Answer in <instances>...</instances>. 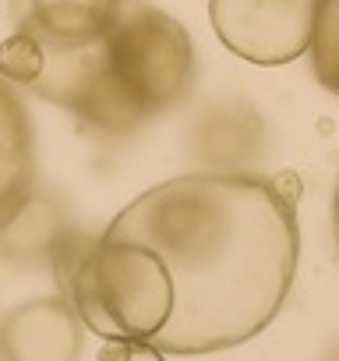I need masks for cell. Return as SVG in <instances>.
<instances>
[{
    "label": "cell",
    "instance_id": "3957f363",
    "mask_svg": "<svg viewBox=\"0 0 339 361\" xmlns=\"http://www.w3.org/2000/svg\"><path fill=\"white\" fill-rule=\"evenodd\" d=\"M106 54L120 92L131 99L141 121L177 110L195 89L198 57L188 29L174 15L141 0L120 4V15L106 36Z\"/></svg>",
    "mask_w": 339,
    "mask_h": 361
},
{
    "label": "cell",
    "instance_id": "30bf717a",
    "mask_svg": "<svg viewBox=\"0 0 339 361\" xmlns=\"http://www.w3.org/2000/svg\"><path fill=\"white\" fill-rule=\"evenodd\" d=\"M32 192H36L32 117L15 85L0 78V227L18 213V206Z\"/></svg>",
    "mask_w": 339,
    "mask_h": 361
},
{
    "label": "cell",
    "instance_id": "5bb4252c",
    "mask_svg": "<svg viewBox=\"0 0 339 361\" xmlns=\"http://www.w3.org/2000/svg\"><path fill=\"white\" fill-rule=\"evenodd\" d=\"M332 234H335V248H339V180H335V195H332Z\"/></svg>",
    "mask_w": 339,
    "mask_h": 361
},
{
    "label": "cell",
    "instance_id": "7c38bea8",
    "mask_svg": "<svg viewBox=\"0 0 339 361\" xmlns=\"http://www.w3.org/2000/svg\"><path fill=\"white\" fill-rule=\"evenodd\" d=\"M99 361H166V354L145 340H106Z\"/></svg>",
    "mask_w": 339,
    "mask_h": 361
},
{
    "label": "cell",
    "instance_id": "ba28073f",
    "mask_svg": "<svg viewBox=\"0 0 339 361\" xmlns=\"http://www.w3.org/2000/svg\"><path fill=\"white\" fill-rule=\"evenodd\" d=\"M124 0H11L15 25L53 47H89L110 36Z\"/></svg>",
    "mask_w": 339,
    "mask_h": 361
},
{
    "label": "cell",
    "instance_id": "9c48e42d",
    "mask_svg": "<svg viewBox=\"0 0 339 361\" xmlns=\"http://www.w3.org/2000/svg\"><path fill=\"white\" fill-rule=\"evenodd\" d=\"M71 234H75V224L64 202L36 188L18 206V213L0 227V259H8L11 266H25V269L50 266Z\"/></svg>",
    "mask_w": 339,
    "mask_h": 361
},
{
    "label": "cell",
    "instance_id": "52a82bcc",
    "mask_svg": "<svg viewBox=\"0 0 339 361\" xmlns=\"http://www.w3.org/2000/svg\"><path fill=\"white\" fill-rule=\"evenodd\" d=\"M82 343L85 322L60 294L25 301L0 322V357L4 361H78Z\"/></svg>",
    "mask_w": 339,
    "mask_h": 361
},
{
    "label": "cell",
    "instance_id": "6da1fadb",
    "mask_svg": "<svg viewBox=\"0 0 339 361\" xmlns=\"http://www.w3.org/2000/svg\"><path fill=\"white\" fill-rule=\"evenodd\" d=\"M159 255L174 312L162 354H212L258 336L297 276V180L265 173H184L159 180L106 227Z\"/></svg>",
    "mask_w": 339,
    "mask_h": 361
},
{
    "label": "cell",
    "instance_id": "4fadbf2b",
    "mask_svg": "<svg viewBox=\"0 0 339 361\" xmlns=\"http://www.w3.org/2000/svg\"><path fill=\"white\" fill-rule=\"evenodd\" d=\"M321 85L328 89V92H335L339 96V57H335V64L325 71V78H321Z\"/></svg>",
    "mask_w": 339,
    "mask_h": 361
},
{
    "label": "cell",
    "instance_id": "5b68a950",
    "mask_svg": "<svg viewBox=\"0 0 339 361\" xmlns=\"http://www.w3.org/2000/svg\"><path fill=\"white\" fill-rule=\"evenodd\" d=\"M318 0H209L219 43L248 64L279 68L311 50Z\"/></svg>",
    "mask_w": 339,
    "mask_h": 361
},
{
    "label": "cell",
    "instance_id": "9a60e30c",
    "mask_svg": "<svg viewBox=\"0 0 339 361\" xmlns=\"http://www.w3.org/2000/svg\"><path fill=\"white\" fill-rule=\"evenodd\" d=\"M325 361H339V343H335V347H332V350L325 354Z\"/></svg>",
    "mask_w": 339,
    "mask_h": 361
},
{
    "label": "cell",
    "instance_id": "7a4b0ae2",
    "mask_svg": "<svg viewBox=\"0 0 339 361\" xmlns=\"http://www.w3.org/2000/svg\"><path fill=\"white\" fill-rule=\"evenodd\" d=\"M60 298L103 340H145L170 322L174 290L155 252L113 234L75 231L50 262Z\"/></svg>",
    "mask_w": 339,
    "mask_h": 361
},
{
    "label": "cell",
    "instance_id": "8992f818",
    "mask_svg": "<svg viewBox=\"0 0 339 361\" xmlns=\"http://www.w3.org/2000/svg\"><path fill=\"white\" fill-rule=\"evenodd\" d=\"M269 149V121L244 96H216L202 103L184 128V152L198 173H258Z\"/></svg>",
    "mask_w": 339,
    "mask_h": 361
},
{
    "label": "cell",
    "instance_id": "277c9868",
    "mask_svg": "<svg viewBox=\"0 0 339 361\" xmlns=\"http://www.w3.org/2000/svg\"><path fill=\"white\" fill-rule=\"evenodd\" d=\"M25 89L46 103L71 110L85 128L103 131V135H127L145 124L113 78L106 39L89 43V47L43 43V64Z\"/></svg>",
    "mask_w": 339,
    "mask_h": 361
},
{
    "label": "cell",
    "instance_id": "8fae6325",
    "mask_svg": "<svg viewBox=\"0 0 339 361\" xmlns=\"http://www.w3.org/2000/svg\"><path fill=\"white\" fill-rule=\"evenodd\" d=\"M311 68L321 82L325 71L339 57V0H318V18H314V39H311Z\"/></svg>",
    "mask_w": 339,
    "mask_h": 361
}]
</instances>
